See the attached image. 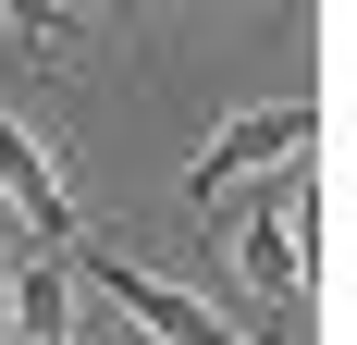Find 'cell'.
<instances>
[{
    "label": "cell",
    "mask_w": 357,
    "mask_h": 345,
    "mask_svg": "<svg viewBox=\"0 0 357 345\" xmlns=\"http://www.w3.org/2000/svg\"><path fill=\"white\" fill-rule=\"evenodd\" d=\"M321 210H333V198H321V172L284 161V198H271L247 235H234V272H247L259 309H296V296L321 284Z\"/></svg>",
    "instance_id": "1"
},
{
    "label": "cell",
    "mask_w": 357,
    "mask_h": 345,
    "mask_svg": "<svg viewBox=\"0 0 357 345\" xmlns=\"http://www.w3.org/2000/svg\"><path fill=\"white\" fill-rule=\"evenodd\" d=\"M62 259H74V284H86V296H99L111 321H136L148 345H247V333H222V309H197L185 284H160V272H136V259H99L86 235H74Z\"/></svg>",
    "instance_id": "2"
},
{
    "label": "cell",
    "mask_w": 357,
    "mask_h": 345,
    "mask_svg": "<svg viewBox=\"0 0 357 345\" xmlns=\"http://www.w3.org/2000/svg\"><path fill=\"white\" fill-rule=\"evenodd\" d=\"M308 148H321V111H308V99H284V111H234V124H222L197 161H185V198H197V210H222L234 185H259V172L308 161Z\"/></svg>",
    "instance_id": "3"
},
{
    "label": "cell",
    "mask_w": 357,
    "mask_h": 345,
    "mask_svg": "<svg viewBox=\"0 0 357 345\" xmlns=\"http://www.w3.org/2000/svg\"><path fill=\"white\" fill-rule=\"evenodd\" d=\"M0 345H74V259L0 222Z\"/></svg>",
    "instance_id": "4"
},
{
    "label": "cell",
    "mask_w": 357,
    "mask_h": 345,
    "mask_svg": "<svg viewBox=\"0 0 357 345\" xmlns=\"http://www.w3.org/2000/svg\"><path fill=\"white\" fill-rule=\"evenodd\" d=\"M0 222H13L25 247H74V235H86V210H74L62 161H50L25 124H13V111H0Z\"/></svg>",
    "instance_id": "5"
},
{
    "label": "cell",
    "mask_w": 357,
    "mask_h": 345,
    "mask_svg": "<svg viewBox=\"0 0 357 345\" xmlns=\"http://www.w3.org/2000/svg\"><path fill=\"white\" fill-rule=\"evenodd\" d=\"M0 25H25L37 50H62V0H0Z\"/></svg>",
    "instance_id": "6"
},
{
    "label": "cell",
    "mask_w": 357,
    "mask_h": 345,
    "mask_svg": "<svg viewBox=\"0 0 357 345\" xmlns=\"http://www.w3.org/2000/svg\"><path fill=\"white\" fill-rule=\"evenodd\" d=\"M74 345H148V333H123V321H111V333H86V321H74Z\"/></svg>",
    "instance_id": "7"
},
{
    "label": "cell",
    "mask_w": 357,
    "mask_h": 345,
    "mask_svg": "<svg viewBox=\"0 0 357 345\" xmlns=\"http://www.w3.org/2000/svg\"><path fill=\"white\" fill-rule=\"evenodd\" d=\"M99 13H111V0H99Z\"/></svg>",
    "instance_id": "8"
}]
</instances>
